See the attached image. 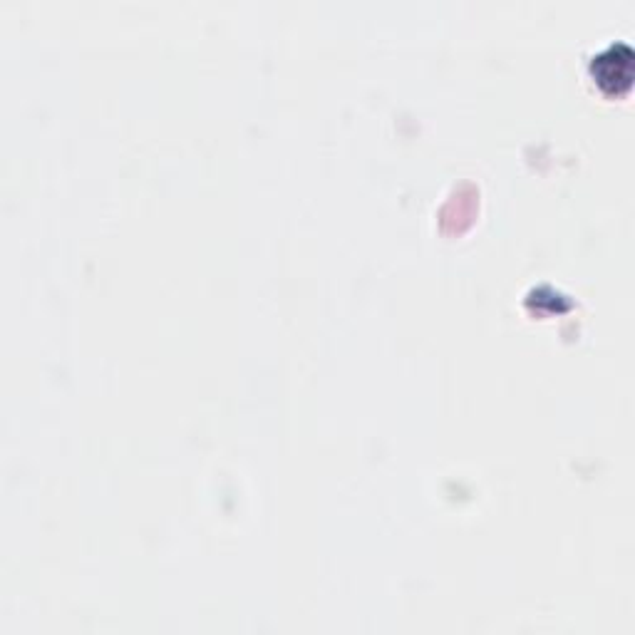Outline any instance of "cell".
I'll list each match as a JSON object with an SVG mask.
<instances>
[{
    "label": "cell",
    "mask_w": 635,
    "mask_h": 635,
    "mask_svg": "<svg viewBox=\"0 0 635 635\" xmlns=\"http://www.w3.org/2000/svg\"><path fill=\"white\" fill-rule=\"evenodd\" d=\"M633 53L628 45H618V55H616V65H613V50H608L606 55H601V58L593 63V67H608V72H601L598 75V82H601L603 87H606L608 92H623L628 90V85H631V75H633Z\"/></svg>",
    "instance_id": "6da1fadb"
}]
</instances>
